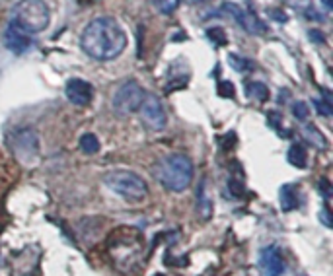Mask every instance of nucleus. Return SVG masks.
<instances>
[{
  "label": "nucleus",
  "instance_id": "obj_1",
  "mask_svg": "<svg viewBox=\"0 0 333 276\" xmlns=\"http://www.w3.org/2000/svg\"><path fill=\"white\" fill-rule=\"evenodd\" d=\"M82 51L96 61H113L127 47V33L115 18H94L80 35Z\"/></svg>",
  "mask_w": 333,
  "mask_h": 276
},
{
  "label": "nucleus",
  "instance_id": "obj_2",
  "mask_svg": "<svg viewBox=\"0 0 333 276\" xmlns=\"http://www.w3.org/2000/svg\"><path fill=\"white\" fill-rule=\"evenodd\" d=\"M152 173L158 179V183L166 187L167 191L181 193L191 185L193 163L185 154H169L156 161V165L152 167Z\"/></svg>",
  "mask_w": 333,
  "mask_h": 276
},
{
  "label": "nucleus",
  "instance_id": "obj_3",
  "mask_svg": "<svg viewBox=\"0 0 333 276\" xmlns=\"http://www.w3.org/2000/svg\"><path fill=\"white\" fill-rule=\"evenodd\" d=\"M109 255L121 271H131L144 255V243L136 230L121 228L109 239Z\"/></svg>",
  "mask_w": 333,
  "mask_h": 276
},
{
  "label": "nucleus",
  "instance_id": "obj_4",
  "mask_svg": "<svg viewBox=\"0 0 333 276\" xmlns=\"http://www.w3.org/2000/svg\"><path fill=\"white\" fill-rule=\"evenodd\" d=\"M51 12L43 0H20L12 10V24L26 33H39L49 26Z\"/></svg>",
  "mask_w": 333,
  "mask_h": 276
},
{
  "label": "nucleus",
  "instance_id": "obj_5",
  "mask_svg": "<svg viewBox=\"0 0 333 276\" xmlns=\"http://www.w3.org/2000/svg\"><path fill=\"white\" fill-rule=\"evenodd\" d=\"M103 183L109 191L121 195L125 200H131V202H140L148 195L146 181L133 171H125V169L109 171L103 175Z\"/></svg>",
  "mask_w": 333,
  "mask_h": 276
},
{
  "label": "nucleus",
  "instance_id": "obj_6",
  "mask_svg": "<svg viewBox=\"0 0 333 276\" xmlns=\"http://www.w3.org/2000/svg\"><path fill=\"white\" fill-rule=\"evenodd\" d=\"M8 146L14 158L24 165H34L39 159V134L34 128H18L8 136Z\"/></svg>",
  "mask_w": 333,
  "mask_h": 276
},
{
  "label": "nucleus",
  "instance_id": "obj_7",
  "mask_svg": "<svg viewBox=\"0 0 333 276\" xmlns=\"http://www.w3.org/2000/svg\"><path fill=\"white\" fill-rule=\"evenodd\" d=\"M144 95H146V92L142 90V86L138 82H134V80L125 82L123 86L117 88V92L113 95V101H111L113 111L117 115H121V117L136 113L140 103H142V99H144Z\"/></svg>",
  "mask_w": 333,
  "mask_h": 276
},
{
  "label": "nucleus",
  "instance_id": "obj_8",
  "mask_svg": "<svg viewBox=\"0 0 333 276\" xmlns=\"http://www.w3.org/2000/svg\"><path fill=\"white\" fill-rule=\"evenodd\" d=\"M140 119L150 130H162L166 126V109L158 95H144L138 107Z\"/></svg>",
  "mask_w": 333,
  "mask_h": 276
},
{
  "label": "nucleus",
  "instance_id": "obj_9",
  "mask_svg": "<svg viewBox=\"0 0 333 276\" xmlns=\"http://www.w3.org/2000/svg\"><path fill=\"white\" fill-rule=\"evenodd\" d=\"M222 10L228 12L234 20H236L244 30L248 31V33H251V35H261V33H265L267 31L265 24H263L257 16L250 14L248 10H244L242 6L234 4V2H224V4H222Z\"/></svg>",
  "mask_w": 333,
  "mask_h": 276
},
{
  "label": "nucleus",
  "instance_id": "obj_10",
  "mask_svg": "<svg viewBox=\"0 0 333 276\" xmlns=\"http://www.w3.org/2000/svg\"><path fill=\"white\" fill-rule=\"evenodd\" d=\"M65 95L70 103L78 105V107H84L92 101L94 97V88L90 82L82 80V78H70L65 86Z\"/></svg>",
  "mask_w": 333,
  "mask_h": 276
},
{
  "label": "nucleus",
  "instance_id": "obj_11",
  "mask_svg": "<svg viewBox=\"0 0 333 276\" xmlns=\"http://www.w3.org/2000/svg\"><path fill=\"white\" fill-rule=\"evenodd\" d=\"M285 259L283 253L279 251V247L269 245L261 251L259 255V269L263 276H281L285 273Z\"/></svg>",
  "mask_w": 333,
  "mask_h": 276
},
{
  "label": "nucleus",
  "instance_id": "obj_12",
  "mask_svg": "<svg viewBox=\"0 0 333 276\" xmlns=\"http://www.w3.org/2000/svg\"><path fill=\"white\" fill-rule=\"evenodd\" d=\"M4 43L8 49H12L14 53H24L30 47V33L22 31L20 28H16L12 22L4 31Z\"/></svg>",
  "mask_w": 333,
  "mask_h": 276
},
{
  "label": "nucleus",
  "instance_id": "obj_13",
  "mask_svg": "<svg viewBox=\"0 0 333 276\" xmlns=\"http://www.w3.org/2000/svg\"><path fill=\"white\" fill-rule=\"evenodd\" d=\"M197 214L203 222H207L212 216V202H210V197L207 193V181L205 179L197 187Z\"/></svg>",
  "mask_w": 333,
  "mask_h": 276
},
{
  "label": "nucleus",
  "instance_id": "obj_14",
  "mask_svg": "<svg viewBox=\"0 0 333 276\" xmlns=\"http://www.w3.org/2000/svg\"><path fill=\"white\" fill-rule=\"evenodd\" d=\"M279 197H281V206H283L285 212H291V210H294L298 206V195H296V189L292 185H285L281 189Z\"/></svg>",
  "mask_w": 333,
  "mask_h": 276
},
{
  "label": "nucleus",
  "instance_id": "obj_15",
  "mask_svg": "<svg viewBox=\"0 0 333 276\" xmlns=\"http://www.w3.org/2000/svg\"><path fill=\"white\" fill-rule=\"evenodd\" d=\"M302 136L308 140V142H312L314 146H318L320 150H324V148H328V140H326V136L314 126V124H304L302 126Z\"/></svg>",
  "mask_w": 333,
  "mask_h": 276
},
{
  "label": "nucleus",
  "instance_id": "obj_16",
  "mask_svg": "<svg viewBox=\"0 0 333 276\" xmlns=\"http://www.w3.org/2000/svg\"><path fill=\"white\" fill-rule=\"evenodd\" d=\"M80 150L84 154H88V156L100 152V140H98V136L92 134V132L82 134V136H80Z\"/></svg>",
  "mask_w": 333,
  "mask_h": 276
},
{
  "label": "nucleus",
  "instance_id": "obj_17",
  "mask_svg": "<svg viewBox=\"0 0 333 276\" xmlns=\"http://www.w3.org/2000/svg\"><path fill=\"white\" fill-rule=\"evenodd\" d=\"M246 93L251 99H257V101H267L269 99V88L261 82H250L246 86Z\"/></svg>",
  "mask_w": 333,
  "mask_h": 276
},
{
  "label": "nucleus",
  "instance_id": "obj_18",
  "mask_svg": "<svg viewBox=\"0 0 333 276\" xmlns=\"http://www.w3.org/2000/svg\"><path fill=\"white\" fill-rule=\"evenodd\" d=\"M289 161L296 167H306V150L302 148V144H292L289 148V154H287Z\"/></svg>",
  "mask_w": 333,
  "mask_h": 276
},
{
  "label": "nucleus",
  "instance_id": "obj_19",
  "mask_svg": "<svg viewBox=\"0 0 333 276\" xmlns=\"http://www.w3.org/2000/svg\"><path fill=\"white\" fill-rule=\"evenodd\" d=\"M292 115L298 119L300 123H306V121H308V117H310V107H308V103H304V101H296V103L292 105Z\"/></svg>",
  "mask_w": 333,
  "mask_h": 276
},
{
  "label": "nucleus",
  "instance_id": "obj_20",
  "mask_svg": "<svg viewBox=\"0 0 333 276\" xmlns=\"http://www.w3.org/2000/svg\"><path fill=\"white\" fill-rule=\"evenodd\" d=\"M207 37H208L210 41H214V45H226V35H224V31L220 30V28L208 30L207 31Z\"/></svg>",
  "mask_w": 333,
  "mask_h": 276
},
{
  "label": "nucleus",
  "instance_id": "obj_21",
  "mask_svg": "<svg viewBox=\"0 0 333 276\" xmlns=\"http://www.w3.org/2000/svg\"><path fill=\"white\" fill-rule=\"evenodd\" d=\"M228 61H230V64L234 66V70H240V72H244V70H250V68H251V62L246 61V59H238L236 55H230V57H228Z\"/></svg>",
  "mask_w": 333,
  "mask_h": 276
},
{
  "label": "nucleus",
  "instance_id": "obj_22",
  "mask_svg": "<svg viewBox=\"0 0 333 276\" xmlns=\"http://www.w3.org/2000/svg\"><path fill=\"white\" fill-rule=\"evenodd\" d=\"M218 92H220V95H222V97H232V95H234L232 84H230V82H224V84L220 82V84H218Z\"/></svg>",
  "mask_w": 333,
  "mask_h": 276
},
{
  "label": "nucleus",
  "instance_id": "obj_23",
  "mask_svg": "<svg viewBox=\"0 0 333 276\" xmlns=\"http://www.w3.org/2000/svg\"><path fill=\"white\" fill-rule=\"evenodd\" d=\"M314 105L320 109V113H322V115H332V105H330V103H324L322 99H316V101H314Z\"/></svg>",
  "mask_w": 333,
  "mask_h": 276
},
{
  "label": "nucleus",
  "instance_id": "obj_24",
  "mask_svg": "<svg viewBox=\"0 0 333 276\" xmlns=\"http://www.w3.org/2000/svg\"><path fill=\"white\" fill-rule=\"evenodd\" d=\"M228 187H230V191H232V195L234 197H242V195H244V185L242 183H238V181H230V183H228Z\"/></svg>",
  "mask_w": 333,
  "mask_h": 276
},
{
  "label": "nucleus",
  "instance_id": "obj_25",
  "mask_svg": "<svg viewBox=\"0 0 333 276\" xmlns=\"http://www.w3.org/2000/svg\"><path fill=\"white\" fill-rule=\"evenodd\" d=\"M269 14H271V16H275V20H277V22H287V16H285L281 10H269Z\"/></svg>",
  "mask_w": 333,
  "mask_h": 276
},
{
  "label": "nucleus",
  "instance_id": "obj_26",
  "mask_svg": "<svg viewBox=\"0 0 333 276\" xmlns=\"http://www.w3.org/2000/svg\"><path fill=\"white\" fill-rule=\"evenodd\" d=\"M322 218H324V224H326V226H332V222H330V214H328V210H326V208L322 210Z\"/></svg>",
  "mask_w": 333,
  "mask_h": 276
},
{
  "label": "nucleus",
  "instance_id": "obj_27",
  "mask_svg": "<svg viewBox=\"0 0 333 276\" xmlns=\"http://www.w3.org/2000/svg\"><path fill=\"white\" fill-rule=\"evenodd\" d=\"M154 276H164V275H154Z\"/></svg>",
  "mask_w": 333,
  "mask_h": 276
}]
</instances>
